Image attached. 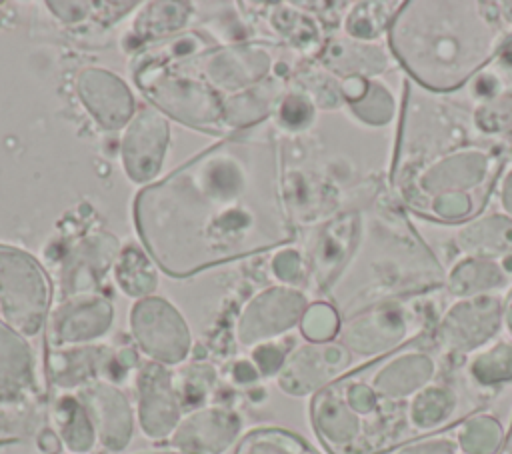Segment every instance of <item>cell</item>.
I'll use <instances>...</instances> for the list:
<instances>
[{
    "label": "cell",
    "mask_w": 512,
    "mask_h": 454,
    "mask_svg": "<svg viewBox=\"0 0 512 454\" xmlns=\"http://www.w3.org/2000/svg\"><path fill=\"white\" fill-rule=\"evenodd\" d=\"M270 166L266 144L226 140L142 190L136 222L154 260L188 276L274 244Z\"/></svg>",
    "instance_id": "1"
},
{
    "label": "cell",
    "mask_w": 512,
    "mask_h": 454,
    "mask_svg": "<svg viewBox=\"0 0 512 454\" xmlns=\"http://www.w3.org/2000/svg\"><path fill=\"white\" fill-rule=\"evenodd\" d=\"M48 282L28 254L0 248V318L30 338L36 336L48 312Z\"/></svg>",
    "instance_id": "2"
},
{
    "label": "cell",
    "mask_w": 512,
    "mask_h": 454,
    "mask_svg": "<svg viewBox=\"0 0 512 454\" xmlns=\"http://www.w3.org/2000/svg\"><path fill=\"white\" fill-rule=\"evenodd\" d=\"M130 330L150 362L162 366L184 362L192 346V334L184 316L160 296H146L134 302Z\"/></svg>",
    "instance_id": "3"
},
{
    "label": "cell",
    "mask_w": 512,
    "mask_h": 454,
    "mask_svg": "<svg viewBox=\"0 0 512 454\" xmlns=\"http://www.w3.org/2000/svg\"><path fill=\"white\" fill-rule=\"evenodd\" d=\"M184 416L174 376L158 362H146L136 376V422L150 440L170 438Z\"/></svg>",
    "instance_id": "4"
},
{
    "label": "cell",
    "mask_w": 512,
    "mask_h": 454,
    "mask_svg": "<svg viewBox=\"0 0 512 454\" xmlns=\"http://www.w3.org/2000/svg\"><path fill=\"white\" fill-rule=\"evenodd\" d=\"M74 394L84 404L100 446L110 452H122L130 444L136 424V414L126 394L104 378L78 388Z\"/></svg>",
    "instance_id": "5"
},
{
    "label": "cell",
    "mask_w": 512,
    "mask_h": 454,
    "mask_svg": "<svg viewBox=\"0 0 512 454\" xmlns=\"http://www.w3.org/2000/svg\"><path fill=\"white\" fill-rule=\"evenodd\" d=\"M240 430L238 412L224 406H202L188 410L168 440L180 454H224Z\"/></svg>",
    "instance_id": "6"
},
{
    "label": "cell",
    "mask_w": 512,
    "mask_h": 454,
    "mask_svg": "<svg viewBox=\"0 0 512 454\" xmlns=\"http://www.w3.org/2000/svg\"><path fill=\"white\" fill-rule=\"evenodd\" d=\"M114 320L112 304L104 296L82 294L62 302L50 320V340L56 348L84 346L102 338Z\"/></svg>",
    "instance_id": "7"
},
{
    "label": "cell",
    "mask_w": 512,
    "mask_h": 454,
    "mask_svg": "<svg viewBox=\"0 0 512 454\" xmlns=\"http://www.w3.org/2000/svg\"><path fill=\"white\" fill-rule=\"evenodd\" d=\"M302 308L300 296L272 288L254 296L242 310L236 324V338L242 346H258L286 332L296 324Z\"/></svg>",
    "instance_id": "8"
},
{
    "label": "cell",
    "mask_w": 512,
    "mask_h": 454,
    "mask_svg": "<svg viewBox=\"0 0 512 454\" xmlns=\"http://www.w3.org/2000/svg\"><path fill=\"white\" fill-rule=\"evenodd\" d=\"M168 144V122L152 108L140 110L122 136V160L134 182L150 180L164 158Z\"/></svg>",
    "instance_id": "9"
},
{
    "label": "cell",
    "mask_w": 512,
    "mask_h": 454,
    "mask_svg": "<svg viewBox=\"0 0 512 454\" xmlns=\"http://www.w3.org/2000/svg\"><path fill=\"white\" fill-rule=\"evenodd\" d=\"M78 94L98 124L110 130L126 124L134 112L128 88L106 70H84L78 78Z\"/></svg>",
    "instance_id": "10"
},
{
    "label": "cell",
    "mask_w": 512,
    "mask_h": 454,
    "mask_svg": "<svg viewBox=\"0 0 512 454\" xmlns=\"http://www.w3.org/2000/svg\"><path fill=\"white\" fill-rule=\"evenodd\" d=\"M36 386L34 350L26 336L0 318V402L24 398Z\"/></svg>",
    "instance_id": "11"
},
{
    "label": "cell",
    "mask_w": 512,
    "mask_h": 454,
    "mask_svg": "<svg viewBox=\"0 0 512 454\" xmlns=\"http://www.w3.org/2000/svg\"><path fill=\"white\" fill-rule=\"evenodd\" d=\"M110 356L104 346L96 344L56 348L48 358V372L58 388L78 390L104 376Z\"/></svg>",
    "instance_id": "12"
},
{
    "label": "cell",
    "mask_w": 512,
    "mask_h": 454,
    "mask_svg": "<svg viewBox=\"0 0 512 454\" xmlns=\"http://www.w3.org/2000/svg\"><path fill=\"white\" fill-rule=\"evenodd\" d=\"M54 432L70 454H88L98 442L92 420L76 394H62L52 408Z\"/></svg>",
    "instance_id": "13"
},
{
    "label": "cell",
    "mask_w": 512,
    "mask_h": 454,
    "mask_svg": "<svg viewBox=\"0 0 512 454\" xmlns=\"http://www.w3.org/2000/svg\"><path fill=\"white\" fill-rule=\"evenodd\" d=\"M116 280L128 296H134L138 300L150 296L158 282L152 262L136 248H126L120 254L116 266Z\"/></svg>",
    "instance_id": "14"
},
{
    "label": "cell",
    "mask_w": 512,
    "mask_h": 454,
    "mask_svg": "<svg viewBox=\"0 0 512 454\" xmlns=\"http://www.w3.org/2000/svg\"><path fill=\"white\" fill-rule=\"evenodd\" d=\"M238 454H306L298 444L282 432L258 430L246 436Z\"/></svg>",
    "instance_id": "15"
},
{
    "label": "cell",
    "mask_w": 512,
    "mask_h": 454,
    "mask_svg": "<svg viewBox=\"0 0 512 454\" xmlns=\"http://www.w3.org/2000/svg\"><path fill=\"white\" fill-rule=\"evenodd\" d=\"M252 364L256 366V370L264 376L280 372L282 364H284V354L276 344H258L252 348Z\"/></svg>",
    "instance_id": "16"
},
{
    "label": "cell",
    "mask_w": 512,
    "mask_h": 454,
    "mask_svg": "<svg viewBox=\"0 0 512 454\" xmlns=\"http://www.w3.org/2000/svg\"><path fill=\"white\" fill-rule=\"evenodd\" d=\"M144 454H180V452L174 450V452H144Z\"/></svg>",
    "instance_id": "17"
},
{
    "label": "cell",
    "mask_w": 512,
    "mask_h": 454,
    "mask_svg": "<svg viewBox=\"0 0 512 454\" xmlns=\"http://www.w3.org/2000/svg\"><path fill=\"white\" fill-rule=\"evenodd\" d=\"M68 454H70V452H68Z\"/></svg>",
    "instance_id": "18"
}]
</instances>
